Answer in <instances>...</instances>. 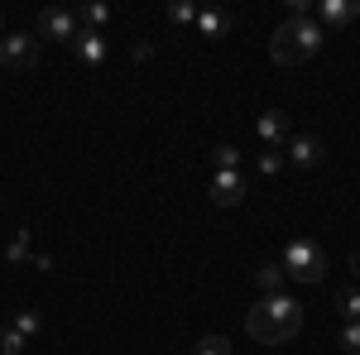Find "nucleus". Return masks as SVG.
<instances>
[{
  "label": "nucleus",
  "instance_id": "nucleus-1",
  "mask_svg": "<svg viewBox=\"0 0 360 355\" xmlns=\"http://www.w3.org/2000/svg\"><path fill=\"white\" fill-rule=\"evenodd\" d=\"M245 331L259 346H283L303 331V302L288 298V293H269L245 312Z\"/></svg>",
  "mask_w": 360,
  "mask_h": 355
},
{
  "label": "nucleus",
  "instance_id": "nucleus-2",
  "mask_svg": "<svg viewBox=\"0 0 360 355\" xmlns=\"http://www.w3.org/2000/svg\"><path fill=\"white\" fill-rule=\"evenodd\" d=\"M322 25L317 20H283V25L269 34V58L278 67H303L307 58L322 53Z\"/></svg>",
  "mask_w": 360,
  "mask_h": 355
},
{
  "label": "nucleus",
  "instance_id": "nucleus-3",
  "mask_svg": "<svg viewBox=\"0 0 360 355\" xmlns=\"http://www.w3.org/2000/svg\"><path fill=\"white\" fill-rule=\"evenodd\" d=\"M283 278L322 283V278H327V254H322V245H317V240H307V235L288 240V250H283Z\"/></svg>",
  "mask_w": 360,
  "mask_h": 355
},
{
  "label": "nucleus",
  "instance_id": "nucleus-4",
  "mask_svg": "<svg viewBox=\"0 0 360 355\" xmlns=\"http://www.w3.org/2000/svg\"><path fill=\"white\" fill-rule=\"evenodd\" d=\"M39 34L44 39H53V44H77V10H63V5H49V10H39Z\"/></svg>",
  "mask_w": 360,
  "mask_h": 355
},
{
  "label": "nucleus",
  "instance_id": "nucleus-5",
  "mask_svg": "<svg viewBox=\"0 0 360 355\" xmlns=\"http://www.w3.org/2000/svg\"><path fill=\"white\" fill-rule=\"evenodd\" d=\"M34 63H39V39H34V34H5V39H0V67L29 72Z\"/></svg>",
  "mask_w": 360,
  "mask_h": 355
},
{
  "label": "nucleus",
  "instance_id": "nucleus-6",
  "mask_svg": "<svg viewBox=\"0 0 360 355\" xmlns=\"http://www.w3.org/2000/svg\"><path fill=\"white\" fill-rule=\"evenodd\" d=\"M283 159H288L293 168H317L322 159H327V144H322L317 135H293V139H288V154H283Z\"/></svg>",
  "mask_w": 360,
  "mask_h": 355
},
{
  "label": "nucleus",
  "instance_id": "nucleus-7",
  "mask_svg": "<svg viewBox=\"0 0 360 355\" xmlns=\"http://www.w3.org/2000/svg\"><path fill=\"white\" fill-rule=\"evenodd\" d=\"M245 178H240V168H231V173H217L212 178V202L217 207H240L245 202Z\"/></svg>",
  "mask_w": 360,
  "mask_h": 355
},
{
  "label": "nucleus",
  "instance_id": "nucleus-8",
  "mask_svg": "<svg viewBox=\"0 0 360 355\" xmlns=\"http://www.w3.org/2000/svg\"><path fill=\"white\" fill-rule=\"evenodd\" d=\"M255 130H259V139H264L269 149H278V144H288V139H293V130H288V115H283V110H264V115L255 120Z\"/></svg>",
  "mask_w": 360,
  "mask_h": 355
},
{
  "label": "nucleus",
  "instance_id": "nucleus-9",
  "mask_svg": "<svg viewBox=\"0 0 360 355\" xmlns=\"http://www.w3.org/2000/svg\"><path fill=\"white\" fill-rule=\"evenodd\" d=\"M72 49H77V58H82L86 67H101V63H106V53H111V49H106V39H101V29H82Z\"/></svg>",
  "mask_w": 360,
  "mask_h": 355
},
{
  "label": "nucleus",
  "instance_id": "nucleus-10",
  "mask_svg": "<svg viewBox=\"0 0 360 355\" xmlns=\"http://www.w3.org/2000/svg\"><path fill=\"white\" fill-rule=\"evenodd\" d=\"M317 20L322 25H351V20H360V0H322Z\"/></svg>",
  "mask_w": 360,
  "mask_h": 355
},
{
  "label": "nucleus",
  "instance_id": "nucleus-11",
  "mask_svg": "<svg viewBox=\"0 0 360 355\" xmlns=\"http://www.w3.org/2000/svg\"><path fill=\"white\" fill-rule=\"evenodd\" d=\"M231 25H236V20H231L226 10H202V15H197V29H202L207 39H221V34H226Z\"/></svg>",
  "mask_w": 360,
  "mask_h": 355
},
{
  "label": "nucleus",
  "instance_id": "nucleus-12",
  "mask_svg": "<svg viewBox=\"0 0 360 355\" xmlns=\"http://www.w3.org/2000/svg\"><path fill=\"white\" fill-rule=\"evenodd\" d=\"M255 283H259L264 298L278 293V288H283V264H259V269H255Z\"/></svg>",
  "mask_w": 360,
  "mask_h": 355
},
{
  "label": "nucleus",
  "instance_id": "nucleus-13",
  "mask_svg": "<svg viewBox=\"0 0 360 355\" xmlns=\"http://www.w3.org/2000/svg\"><path fill=\"white\" fill-rule=\"evenodd\" d=\"M77 20H82L86 29L106 25V20H111V5H96V0H86V5H77Z\"/></svg>",
  "mask_w": 360,
  "mask_h": 355
},
{
  "label": "nucleus",
  "instance_id": "nucleus-14",
  "mask_svg": "<svg viewBox=\"0 0 360 355\" xmlns=\"http://www.w3.org/2000/svg\"><path fill=\"white\" fill-rule=\"evenodd\" d=\"M197 15H202V10H197L193 0H173V5H168V20H173V25H197Z\"/></svg>",
  "mask_w": 360,
  "mask_h": 355
},
{
  "label": "nucleus",
  "instance_id": "nucleus-15",
  "mask_svg": "<svg viewBox=\"0 0 360 355\" xmlns=\"http://www.w3.org/2000/svg\"><path fill=\"white\" fill-rule=\"evenodd\" d=\"M193 355H231V341L212 331V336H202V341H197V346H193Z\"/></svg>",
  "mask_w": 360,
  "mask_h": 355
},
{
  "label": "nucleus",
  "instance_id": "nucleus-16",
  "mask_svg": "<svg viewBox=\"0 0 360 355\" xmlns=\"http://www.w3.org/2000/svg\"><path fill=\"white\" fill-rule=\"evenodd\" d=\"M5 259H10V264H25L29 259V231H15V240L5 245Z\"/></svg>",
  "mask_w": 360,
  "mask_h": 355
},
{
  "label": "nucleus",
  "instance_id": "nucleus-17",
  "mask_svg": "<svg viewBox=\"0 0 360 355\" xmlns=\"http://www.w3.org/2000/svg\"><path fill=\"white\" fill-rule=\"evenodd\" d=\"M336 307H341V317H346V322H360V293H356V288H341Z\"/></svg>",
  "mask_w": 360,
  "mask_h": 355
},
{
  "label": "nucleus",
  "instance_id": "nucleus-18",
  "mask_svg": "<svg viewBox=\"0 0 360 355\" xmlns=\"http://www.w3.org/2000/svg\"><path fill=\"white\" fill-rule=\"evenodd\" d=\"M231 168H240V149L236 144H217V173H231Z\"/></svg>",
  "mask_w": 360,
  "mask_h": 355
},
{
  "label": "nucleus",
  "instance_id": "nucleus-19",
  "mask_svg": "<svg viewBox=\"0 0 360 355\" xmlns=\"http://www.w3.org/2000/svg\"><path fill=\"white\" fill-rule=\"evenodd\" d=\"M283 164H288V159H283L278 149H264V154H259V173H264V178H274V173H283Z\"/></svg>",
  "mask_w": 360,
  "mask_h": 355
},
{
  "label": "nucleus",
  "instance_id": "nucleus-20",
  "mask_svg": "<svg viewBox=\"0 0 360 355\" xmlns=\"http://www.w3.org/2000/svg\"><path fill=\"white\" fill-rule=\"evenodd\" d=\"M341 346H346V355H360V322H346L341 327Z\"/></svg>",
  "mask_w": 360,
  "mask_h": 355
},
{
  "label": "nucleus",
  "instance_id": "nucleus-21",
  "mask_svg": "<svg viewBox=\"0 0 360 355\" xmlns=\"http://www.w3.org/2000/svg\"><path fill=\"white\" fill-rule=\"evenodd\" d=\"M25 341L29 336H20V331H5V336H0V351L5 355H25Z\"/></svg>",
  "mask_w": 360,
  "mask_h": 355
},
{
  "label": "nucleus",
  "instance_id": "nucleus-22",
  "mask_svg": "<svg viewBox=\"0 0 360 355\" xmlns=\"http://www.w3.org/2000/svg\"><path fill=\"white\" fill-rule=\"evenodd\" d=\"M39 327H44V322H39V312H20V322H15V331H20V336H34Z\"/></svg>",
  "mask_w": 360,
  "mask_h": 355
},
{
  "label": "nucleus",
  "instance_id": "nucleus-23",
  "mask_svg": "<svg viewBox=\"0 0 360 355\" xmlns=\"http://www.w3.org/2000/svg\"><path fill=\"white\" fill-rule=\"evenodd\" d=\"M351 273H356V278H360V250H356V254H351Z\"/></svg>",
  "mask_w": 360,
  "mask_h": 355
},
{
  "label": "nucleus",
  "instance_id": "nucleus-24",
  "mask_svg": "<svg viewBox=\"0 0 360 355\" xmlns=\"http://www.w3.org/2000/svg\"><path fill=\"white\" fill-rule=\"evenodd\" d=\"M0 39H5V15H0Z\"/></svg>",
  "mask_w": 360,
  "mask_h": 355
},
{
  "label": "nucleus",
  "instance_id": "nucleus-25",
  "mask_svg": "<svg viewBox=\"0 0 360 355\" xmlns=\"http://www.w3.org/2000/svg\"><path fill=\"white\" fill-rule=\"evenodd\" d=\"M0 336H5V327H0Z\"/></svg>",
  "mask_w": 360,
  "mask_h": 355
}]
</instances>
